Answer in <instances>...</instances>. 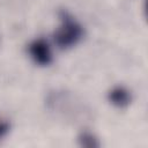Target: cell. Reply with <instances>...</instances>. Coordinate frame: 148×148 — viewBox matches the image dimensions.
Returning <instances> with one entry per match:
<instances>
[{"label": "cell", "instance_id": "6da1fadb", "mask_svg": "<svg viewBox=\"0 0 148 148\" xmlns=\"http://www.w3.org/2000/svg\"><path fill=\"white\" fill-rule=\"evenodd\" d=\"M59 17L61 24L54 32L53 38L60 49H69L81 40L83 37V28L66 10H61L59 13Z\"/></svg>", "mask_w": 148, "mask_h": 148}, {"label": "cell", "instance_id": "7a4b0ae2", "mask_svg": "<svg viewBox=\"0 0 148 148\" xmlns=\"http://www.w3.org/2000/svg\"><path fill=\"white\" fill-rule=\"evenodd\" d=\"M29 53L32 60L40 66H47L52 62V53L50 46L47 42L42 38L34 40L29 45Z\"/></svg>", "mask_w": 148, "mask_h": 148}, {"label": "cell", "instance_id": "3957f363", "mask_svg": "<svg viewBox=\"0 0 148 148\" xmlns=\"http://www.w3.org/2000/svg\"><path fill=\"white\" fill-rule=\"evenodd\" d=\"M108 98L111 104H113L117 108H125L131 102V94L127 89L124 87H114L112 90H110Z\"/></svg>", "mask_w": 148, "mask_h": 148}, {"label": "cell", "instance_id": "277c9868", "mask_svg": "<svg viewBox=\"0 0 148 148\" xmlns=\"http://www.w3.org/2000/svg\"><path fill=\"white\" fill-rule=\"evenodd\" d=\"M79 141L82 146H86V147H96V146H98V142L96 141L94 135L90 134V133H82L79 138Z\"/></svg>", "mask_w": 148, "mask_h": 148}, {"label": "cell", "instance_id": "5b68a950", "mask_svg": "<svg viewBox=\"0 0 148 148\" xmlns=\"http://www.w3.org/2000/svg\"><path fill=\"white\" fill-rule=\"evenodd\" d=\"M7 130H8V125H7V124H1V123H0V136H1Z\"/></svg>", "mask_w": 148, "mask_h": 148}]
</instances>
